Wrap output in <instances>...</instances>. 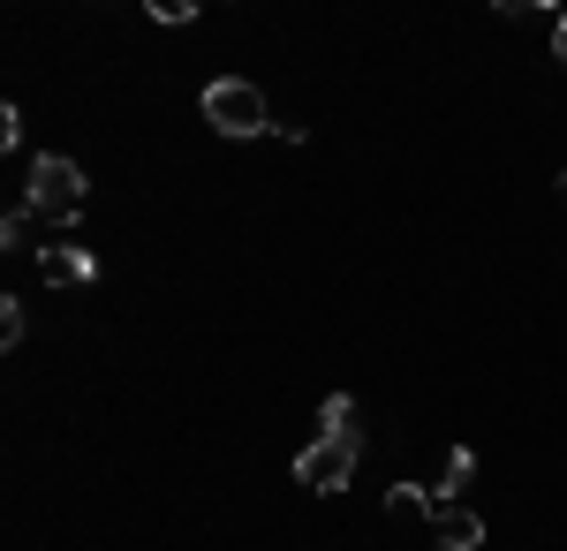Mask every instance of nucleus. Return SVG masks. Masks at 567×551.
<instances>
[{"label": "nucleus", "instance_id": "nucleus-1", "mask_svg": "<svg viewBox=\"0 0 567 551\" xmlns=\"http://www.w3.org/2000/svg\"><path fill=\"white\" fill-rule=\"evenodd\" d=\"M205 122L235 144H250V136H272V106L250 76H219V84H205Z\"/></svg>", "mask_w": 567, "mask_h": 551}, {"label": "nucleus", "instance_id": "nucleus-2", "mask_svg": "<svg viewBox=\"0 0 567 551\" xmlns=\"http://www.w3.org/2000/svg\"><path fill=\"white\" fill-rule=\"evenodd\" d=\"M84 197H91V181L76 159H61V152H39L31 159V181H23V205L39 219H76L84 212Z\"/></svg>", "mask_w": 567, "mask_h": 551}, {"label": "nucleus", "instance_id": "nucleus-3", "mask_svg": "<svg viewBox=\"0 0 567 551\" xmlns=\"http://www.w3.org/2000/svg\"><path fill=\"white\" fill-rule=\"evenodd\" d=\"M355 461H363V430H318L296 454V484L303 491H349Z\"/></svg>", "mask_w": 567, "mask_h": 551}, {"label": "nucleus", "instance_id": "nucleus-4", "mask_svg": "<svg viewBox=\"0 0 567 551\" xmlns=\"http://www.w3.org/2000/svg\"><path fill=\"white\" fill-rule=\"evenodd\" d=\"M39 272H45V288H84L99 264H91L84 242H45V250H39Z\"/></svg>", "mask_w": 567, "mask_h": 551}, {"label": "nucleus", "instance_id": "nucleus-5", "mask_svg": "<svg viewBox=\"0 0 567 551\" xmlns=\"http://www.w3.org/2000/svg\"><path fill=\"white\" fill-rule=\"evenodd\" d=\"M432 551H484V521L470 507H439V544Z\"/></svg>", "mask_w": 567, "mask_h": 551}, {"label": "nucleus", "instance_id": "nucleus-6", "mask_svg": "<svg viewBox=\"0 0 567 551\" xmlns=\"http://www.w3.org/2000/svg\"><path fill=\"white\" fill-rule=\"evenodd\" d=\"M470 476H477V454H470V446H454V454H446V468H439V507H462V491H470Z\"/></svg>", "mask_w": 567, "mask_h": 551}, {"label": "nucleus", "instance_id": "nucleus-7", "mask_svg": "<svg viewBox=\"0 0 567 551\" xmlns=\"http://www.w3.org/2000/svg\"><path fill=\"white\" fill-rule=\"evenodd\" d=\"M386 513H393V521H432V529H439V499L424 491V484H393Z\"/></svg>", "mask_w": 567, "mask_h": 551}, {"label": "nucleus", "instance_id": "nucleus-8", "mask_svg": "<svg viewBox=\"0 0 567 551\" xmlns=\"http://www.w3.org/2000/svg\"><path fill=\"white\" fill-rule=\"evenodd\" d=\"M318 430H355V401L349 393H326V401H318Z\"/></svg>", "mask_w": 567, "mask_h": 551}, {"label": "nucleus", "instance_id": "nucleus-9", "mask_svg": "<svg viewBox=\"0 0 567 551\" xmlns=\"http://www.w3.org/2000/svg\"><path fill=\"white\" fill-rule=\"evenodd\" d=\"M31 219H39L31 205H16V212L0 219V250H31Z\"/></svg>", "mask_w": 567, "mask_h": 551}, {"label": "nucleus", "instance_id": "nucleus-10", "mask_svg": "<svg viewBox=\"0 0 567 551\" xmlns=\"http://www.w3.org/2000/svg\"><path fill=\"white\" fill-rule=\"evenodd\" d=\"M152 23H197V0H152Z\"/></svg>", "mask_w": 567, "mask_h": 551}, {"label": "nucleus", "instance_id": "nucleus-11", "mask_svg": "<svg viewBox=\"0 0 567 551\" xmlns=\"http://www.w3.org/2000/svg\"><path fill=\"white\" fill-rule=\"evenodd\" d=\"M23 325H31V318H23V302L8 295V302H0V347H16V340H23Z\"/></svg>", "mask_w": 567, "mask_h": 551}, {"label": "nucleus", "instance_id": "nucleus-12", "mask_svg": "<svg viewBox=\"0 0 567 551\" xmlns=\"http://www.w3.org/2000/svg\"><path fill=\"white\" fill-rule=\"evenodd\" d=\"M16 144H23V114H16V106H0V152H16Z\"/></svg>", "mask_w": 567, "mask_h": 551}, {"label": "nucleus", "instance_id": "nucleus-13", "mask_svg": "<svg viewBox=\"0 0 567 551\" xmlns=\"http://www.w3.org/2000/svg\"><path fill=\"white\" fill-rule=\"evenodd\" d=\"M553 53H560V69H567V8H560V39H553Z\"/></svg>", "mask_w": 567, "mask_h": 551}, {"label": "nucleus", "instance_id": "nucleus-14", "mask_svg": "<svg viewBox=\"0 0 567 551\" xmlns=\"http://www.w3.org/2000/svg\"><path fill=\"white\" fill-rule=\"evenodd\" d=\"M560 197H567V181H560Z\"/></svg>", "mask_w": 567, "mask_h": 551}]
</instances>
